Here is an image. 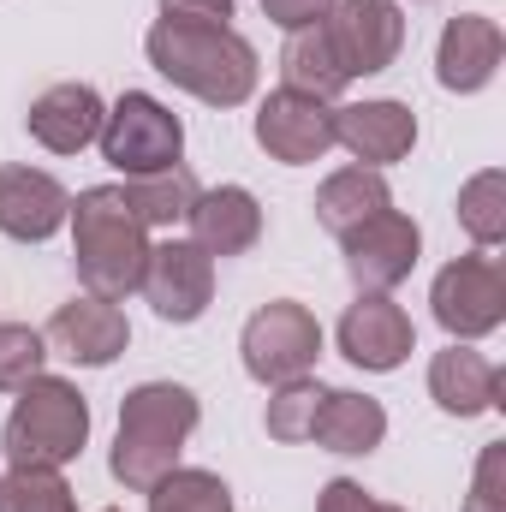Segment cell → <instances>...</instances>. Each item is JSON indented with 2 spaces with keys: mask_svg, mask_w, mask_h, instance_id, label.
<instances>
[{
  "mask_svg": "<svg viewBox=\"0 0 506 512\" xmlns=\"http://www.w3.org/2000/svg\"><path fill=\"white\" fill-rule=\"evenodd\" d=\"M149 66L179 84L185 96L209 102V108H239L256 90V48L233 30V24H173L161 18L149 36Z\"/></svg>",
  "mask_w": 506,
  "mask_h": 512,
  "instance_id": "6da1fadb",
  "label": "cell"
},
{
  "mask_svg": "<svg viewBox=\"0 0 506 512\" xmlns=\"http://www.w3.org/2000/svg\"><path fill=\"white\" fill-rule=\"evenodd\" d=\"M203 405L197 393L179 382H143L120 405V435H114V483H126L131 495H149L185 453V441L197 435Z\"/></svg>",
  "mask_w": 506,
  "mask_h": 512,
  "instance_id": "7a4b0ae2",
  "label": "cell"
},
{
  "mask_svg": "<svg viewBox=\"0 0 506 512\" xmlns=\"http://www.w3.org/2000/svg\"><path fill=\"white\" fill-rule=\"evenodd\" d=\"M72 256H78V280L96 298H126L143 280L149 262V227L131 215L126 191L120 185H90L72 197Z\"/></svg>",
  "mask_w": 506,
  "mask_h": 512,
  "instance_id": "3957f363",
  "label": "cell"
},
{
  "mask_svg": "<svg viewBox=\"0 0 506 512\" xmlns=\"http://www.w3.org/2000/svg\"><path fill=\"white\" fill-rule=\"evenodd\" d=\"M6 459L12 465H36V471H60L84 453L90 441V405L66 376H36L18 387V405L6 417Z\"/></svg>",
  "mask_w": 506,
  "mask_h": 512,
  "instance_id": "277c9868",
  "label": "cell"
},
{
  "mask_svg": "<svg viewBox=\"0 0 506 512\" xmlns=\"http://www.w3.org/2000/svg\"><path fill=\"white\" fill-rule=\"evenodd\" d=\"M96 143H102V161H108V167H120L126 179H143V173L179 167V155H185V126H179V114H173L167 102H155V96H143V90H126V96L108 108Z\"/></svg>",
  "mask_w": 506,
  "mask_h": 512,
  "instance_id": "5b68a950",
  "label": "cell"
},
{
  "mask_svg": "<svg viewBox=\"0 0 506 512\" xmlns=\"http://www.w3.org/2000/svg\"><path fill=\"white\" fill-rule=\"evenodd\" d=\"M239 352H245V370H251L262 387L298 382V376H310L316 358H322V322H316L304 304L274 298V304H262L251 322H245Z\"/></svg>",
  "mask_w": 506,
  "mask_h": 512,
  "instance_id": "8992f818",
  "label": "cell"
},
{
  "mask_svg": "<svg viewBox=\"0 0 506 512\" xmlns=\"http://www.w3.org/2000/svg\"><path fill=\"white\" fill-rule=\"evenodd\" d=\"M429 304L453 340H483L506 322V268L495 256H459L435 274Z\"/></svg>",
  "mask_w": 506,
  "mask_h": 512,
  "instance_id": "52a82bcc",
  "label": "cell"
},
{
  "mask_svg": "<svg viewBox=\"0 0 506 512\" xmlns=\"http://www.w3.org/2000/svg\"><path fill=\"white\" fill-rule=\"evenodd\" d=\"M334 60L346 78H376L399 60L405 48V12L399 0H334V12L322 18Z\"/></svg>",
  "mask_w": 506,
  "mask_h": 512,
  "instance_id": "ba28073f",
  "label": "cell"
},
{
  "mask_svg": "<svg viewBox=\"0 0 506 512\" xmlns=\"http://www.w3.org/2000/svg\"><path fill=\"white\" fill-rule=\"evenodd\" d=\"M137 292L155 304L161 322H197L215 298V256H203L191 239H161L149 245Z\"/></svg>",
  "mask_w": 506,
  "mask_h": 512,
  "instance_id": "9c48e42d",
  "label": "cell"
},
{
  "mask_svg": "<svg viewBox=\"0 0 506 512\" xmlns=\"http://www.w3.org/2000/svg\"><path fill=\"white\" fill-rule=\"evenodd\" d=\"M340 251H346V274L358 280V292H393V286L417 268L423 233H417L411 215L381 209V215H370L364 227H352V233L340 239Z\"/></svg>",
  "mask_w": 506,
  "mask_h": 512,
  "instance_id": "30bf717a",
  "label": "cell"
},
{
  "mask_svg": "<svg viewBox=\"0 0 506 512\" xmlns=\"http://www.w3.org/2000/svg\"><path fill=\"white\" fill-rule=\"evenodd\" d=\"M256 143L286 161V167H310L334 149V108L304 96V90H274L262 108H256Z\"/></svg>",
  "mask_w": 506,
  "mask_h": 512,
  "instance_id": "8fae6325",
  "label": "cell"
},
{
  "mask_svg": "<svg viewBox=\"0 0 506 512\" xmlns=\"http://www.w3.org/2000/svg\"><path fill=\"white\" fill-rule=\"evenodd\" d=\"M411 346H417V328H411V316L387 298V292H364L346 316H340V352L358 364V370H399L405 358H411Z\"/></svg>",
  "mask_w": 506,
  "mask_h": 512,
  "instance_id": "7c38bea8",
  "label": "cell"
},
{
  "mask_svg": "<svg viewBox=\"0 0 506 512\" xmlns=\"http://www.w3.org/2000/svg\"><path fill=\"white\" fill-rule=\"evenodd\" d=\"M501 60H506V36H501L495 18H483V12H459V18H447L441 48H435V78H441V90H453V96H477V90L495 84Z\"/></svg>",
  "mask_w": 506,
  "mask_h": 512,
  "instance_id": "4fadbf2b",
  "label": "cell"
},
{
  "mask_svg": "<svg viewBox=\"0 0 506 512\" xmlns=\"http://www.w3.org/2000/svg\"><path fill=\"white\" fill-rule=\"evenodd\" d=\"M42 340H54V346H60L72 364H84V370H108V364L131 346V322L114 298L84 292V298H72V304L54 310V322H48Z\"/></svg>",
  "mask_w": 506,
  "mask_h": 512,
  "instance_id": "5bb4252c",
  "label": "cell"
},
{
  "mask_svg": "<svg viewBox=\"0 0 506 512\" xmlns=\"http://www.w3.org/2000/svg\"><path fill=\"white\" fill-rule=\"evenodd\" d=\"M72 197L42 167H0V233L18 245H42L66 227Z\"/></svg>",
  "mask_w": 506,
  "mask_h": 512,
  "instance_id": "9a60e30c",
  "label": "cell"
},
{
  "mask_svg": "<svg viewBox=\"0 0 506 512\" xmlns=\"http://www.w3.org/2000/svg\"><path fill=\"white\" fill-rule=\"evenodd\" d=\"M334 143H346L358 155V167H387V161H405L411 143H417V114L405 102H352V108H334Z\"/></svg>",
  "mask_w": 506,
  "mask_h": 512,
  "instance_id": "2e32d148",
  "label": "cell"
},
{
  "mask_svg": "<svg viewBox=\"0 0 506 512\" xmlns=\"http://www.w3.org/2000/svg\"><path fill=\"white\" fill-rule=\"evenodd\" d=\"M102 120H108V108H102V96H96L90 84H54V90H42V96L30 102V114H24L30 137H36L48 155H78L84 143L102 137Z\"/></svg>",
  "mask_w": 506,
  "mask_h": 512,
  "instance_id": "e0dca14e",
  "label": "cell"
},
{
  "mask_svg": "<svg viewBox=\"0 0 506 512\" xmlns=\"http://www.w3.org/2000/svg\"><path fill=\"white\" fill-rule=\"evenodd\" d=\"M185 221H191V245L203 256H245L262 239V203L245 185L197 191V203H191Z\"/></svg>",
  "mask_w": 506,
  "mask_h": 512,
  "instance_id": "ac0fdd59",
  "label": "cell"
},
{
  "mask_svg": "<svg viewBox=\"0 0 506 512\" xmlns=\"http://www.w3.org/2000/svg\"><path fill=\"white\" fill-rule=\"evenodd\" d=\"M429 399L447 417H483V411L501 405V370L483 352H471V340H453L429 364Z\"/></svg>",
  "mask_w": 506,
  "mask_h": 512,
  "instance_id": "d6986e66",
  "label": "cell"
},
{
  "mask_svg": "<svg viewBox=\"0 0 506 512\" xmlns=\"http://www.w3.org/2000/svg\"><path fill=\"white\" fill-rule=\"evenodd\" d=\"M310 441L328 447V453H346V459H364L387 441V411L370 393H352V387H328L316 423H310Z\"/></svg>",
  "mask_w": 506,
  "mask_h": 512,
  "instance_id": "ffe728a7",
  "label": "cell"
},
{
  "mask_svg": "<svg viewBox=\"0 0 506 512\" xmlns=\"http://www.w3.org/2000/svg\"><path fill=\"white\" fill-rule=\"evenodd\" d=\"M381 209H393V191H387V179H381L376 167H340V173H328L322 191H316V221H322L334 239H346L352 227H364Z\"/></svg>",
  "mask_w": 506,
  "mask_h": 512,
  "instance_id": "44dd1931",
  "label": "cell"
},
{
  "mask_svg": "<svg viewBox=\"0 0 506 512\" xmlns=\"http://www.w3.org/2000/svg\"><path fill=\"white\" fill-rule=\"evenodd\" d=\"M280 78H286V90H304V96H316V102H334V96L352 84V78L340 72L334 42H328V30H322V24H310V30H292V36H286Z\"/></svg>",
  "mask_w": 506,
  "mask_h": 512,
  "instance_id": "7402d4cb",
  "label": "cell"
},
{
  "mask_svg": "<svg viewBox=\"0 0 506 512\" xmlns=\"http://www.w3.org/2000/svg\"><path fill=\"white\" fill-rule=\"evenodd\" d=\"M120 191H126L131 215H137L143 227H179V221L191 215V203H197V179H191L185 167H167V173L126 179Z\"/></svg>",
  "mask_w": 506,
  "mask_h": 512,
  "instance_id": "603a6c76",
  "label": "cell"
},
{
  "mask_svg": "<svg viewBox=\"0 0 506 512\" xmlns=\"http://www.w3.org/2000/svg\"><path fill=\"white\" fill-rule=\"evenodd\" d=\"M459 227L483 251L506 239V173L501 167H483L477 179H465V191H459Z\"/></svg>",
  "mask_w": 506,
  "mask_h": 512,
  "instance_id": "cb8c5ba5",
  "label": "cell"
},
{
  "mask_svg": "<svg viewBox=\"0 0 506 512\" xmlns=\"http://www.w3.org/2000/svg\"><path fill=\"white\" fill-rule=\"evenodd\" d=\"M149 512H233V489L215 471H167L149 489Z\"/></svg>",
  "mask_w": 506,
  "mask_h": 512,
  "instance_id": "d4e9b609",
  "label": "cell"
},
{
  "mask_svg": "<svg viewBox=\"0 0 506 512\" xmlns=\"http://www.w3.org/2000/svg\"><path fill=\"white\" fill-rule=\"evenodd\" d=\"M0 512H78V501H72V483L60 471L12 465L0 477Z\"/></svg>",
  "mask_w": 506,
  "mask_h": 512,
  "instance_id": "484cf974",
  "label": "cell"
},
{
  "mask_svg": "<svg viewBox=\"0 0 506 512\" xmlns=\"http://www.w3.org/2000/svg\"><path fill=\"white\" fill-rule=\"evenodd\" d=\"M322 399H328V387L310 382V376L280 382V387H274V399H268V417H262V423H268V435H274V441H286V447L310 441V423H316Z\"/></svg>",
  "mask_w": 506,
  "mask_h": 512,
  "instance_id": "4316f807",
  "label": "cell"
},
{
  "mask_svg": "<svg viewBox=\"0 0 506 512\" xmlns=\"http://www.w3.org/2000/svg\"><path fill=\"white\" fill-rule=\"evenodd\" d=\"M42 358H48V340L24 322H0V393H18L24 382L42 376Z\"/></svg>",
  "mask_w": 506,
  "mask_h": 512,
  "instance_id": "83f0119b",
  "label": "cell"
},
{
  "mask_svg": "<svg viewBox=\"0 0 506 512\" xmlns=\"http://www.w3.org/2000/svg\"><path fill=\"white\" fill-rule=\"evenodd\" d=\"M465 512H506V441H489V447H483Z\"/></svg>",
  "mask_w": 506,
  "mask_h": 512,
  "instance_id": "f1b7e54d",
  "label": "cell"
},
{
  "mask_svg": "<svg viewBox=\"0 0 506 512\" xmlns=\"http://www.w3.org/2000/svg\"><path fill=\"white\" fill-rule=\"evenodd\" d=\"M316 512H405V507H387V501H376V495H364V483H352V477H334V483L322 489Z\"/></svg>",
  "mask_w": 506,
  "mask_h": 512,
  "instance_id": "f546056e",
  "label": "cell"
},
{
  "mask_svg": "<svg viewBox=\"0 0 506 512\" xmlns=\"http://www.w3.org/2000/svg\"><path fill=\"white\" fill-rule=\"evenodd\" d=\"M262 12L292 36V30H310V24H322L328 12H334V0H262Z\"/></svg>",
  "mask_w": 506,
  "mask_h": 512,
  "instance_id": "4dcf8cb0",
  "label": "cell"
},
{
  "mask_svg": "<svg viewBox=\"0 0 506 512\" xmlns=\"http://www.w3.org/2000/svg\"><path fill=\"white\" fill-rule=\"evenodd\" d=\"M161 18H173V24H227L233 0H161Z\"/></svg>",
  "mask_w": 506,
  "mask_h": 512,
  "instance_id": "1f68e13d",
  "label": "cell"
},
{
  "mask_svg": "<svg viewBox=\"0 0 506 512\" xmlns=\"http://www.w3.org/2000/svg\"><path fill=\"white\" fill-rule=\"evenodd\" d=\"M102 512H120V507H102Z\"/></svg>",
  "mask_w": 506,
  "mask_h": 512,
  "instance_id": "d6a6232c",
  "label": "cell"
}]
</instances>
